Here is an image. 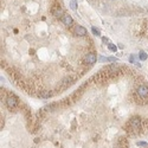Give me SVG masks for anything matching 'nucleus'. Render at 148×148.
<instances>
[{"label": "nucleus", "instance_id": "nucleus-3", "mask_svg": "<svg viewBox=\"0 0 148 148\" xmlns=\"http://www.w3.org/2000/svg\"><path fill=\"white\" fill-rule=\"evenodd\" d=\"M96 59H97V57H96L95 52H90V53H88V55H85V57H84V64L92 65L96 63Z\"/></svg>", "mask_w": 148, "mask_h": 148}, {"label": "nucleus", "instance_id": "nucleus-6", "mask_svg": "<svg viewBox=\"0 0 148 148\" xmlns=\"http://www.w3.org/2000/svg\"><path fill=\"white\" fill-rule=\"evenodd\" d=\"M62 21H63V24L66 25V26H70L71 24L74 23V20H72L70 14H64V16L62 17Z\"/></svg>", "mask_w": 148, "mask_h": 148}, {"label": "nucleus", "instance_id": "nucleus-11", "mask_svg": "<svg viewBox=\"0 0 148 148\" xmlns=\"http://www.w3.org/2000/svg\"><path fill=\"white\" fill-rule=\"evenodd\" d=\"M108 47H109V50H111L112 52H116V46H115V45H112V44H108Z\"/></svg>", "mask_w": 148, "mask_h": 148}, {"label": "nucleus", "instance_id": "nucleus-7", "mask_svg": "<svg viewBox=\"0 0 148 148\" xmlns=\"http://www.w3.org/2000/svg\"><path fill=\"white\" fill-rule=\"evenodd\" d=\"M139 57H140V59H141V60H146V59H147V53L143 52V51H141V52H140V55H139Z\"/></svg>", "mask_w": 148, "mask_h": 148}, {"label": "nucleus", "instance_id": "nucleus-4", "mask_svg": "<svg viewBox=\"0 0 148 148\" xmlns=\"http://www.w3.org/2000/svg\"><path fill=\"white\" fill-rule=\"evenodd\" d=\"M75 35H77V36H79V37H84V36H87V30L84 29L83 26H81V25H76L75 26Z\"/></svg>", "mask_w": 148, "mask_h": 148}, {"label": "nucleus", "instance_id": "nucleus-9", "mask_svg": "<svg viewBox=\"0 0 148 148\" xmlns=\"http://www.w3.org/2000/svg\"><path fill=\"white\" fill-rule=\"evenodd\" d=\"M70 7L72 8V10H76V7H77V2H76V0H71V2H70Z\"/></svg>", "mask_w": 148, "mask_h": 148}, {"label": "nucleus", "instance_id": "nucleus-5", "mask_svg": "<svg viewBox=\"0 0 148 148\" xmlns=\"http://www.w3.org/2000/svg\"><path fill=\"white\" fill-rule=\"evenodd\" d=\"M52 16H55L56 18H59V17H63L64 16V13H63V10H62V7L58 5H56L55 7L52 8Z\"/></svg>", "mask_w": 148, "mask_h": 148}, {"label": "nucleus", "instance_id": "nucleus-13", "mask_svg": "<svg viewBox=\"0 0 148 148\" xmlns=\"http://www.w3.org/2000/svg\"><path fill=\"white\" fill-rule=\"evenodd\" d=\"M102 41H103V43H108V38H106V37L102 38Z\"/></svg>", "mask_w": 148, "mask_h": 148}, {"label": "nucleus", "instance_id": "nucleus-10", "mask_svg": "<svg viewBox=\"0 0 148 148\" xmlns=\"http://www.w3.org/2000/svg\"><path fill=\"white\" fill-rule=\"evenodd\" d=\"M130 63H136V64L139 65V63H137V59H136V57L134 56V55H131V56H130Z\"/></svg>", "mask_w": 148, "mask_h": 148}, {"label": "nucleus", "instance_id": "nucleus-2", "mask_svg": "<svg viewBox=\"0 0 148 148\" xmlns=\"http://www.w3.org/2000/svg\"><path fill=\"white\" fill-rule=\"evenodd\" d=\"M136 92L140 95L146 102H148V85L146 84V83L140 84V85L136 88Z\"/></svg>", "mask_w": 148, "mask_h": 148}, {"label": "nucleus", "instance_id": "nucleus-8", "mask_svg": "<svg viewBox=\"0 0 148 148\" xmlns=\"http://www.w3.org/2000/svg\"><path fill=\"white\" fill-rule=\"evenodd\" d=\"M136 145H137V146H139V147H143V148H147V147H148V145H147V143H146V142H143V141H140V142H137V143H136Z\"/></svg>", "mask_w": 148, "mask_h": 148}, {"label": "nucleus", "instance_id": "nucleus-12", "mask_svg": "<svg viewBox=\"0 0 148 148\" xmlns=\"http://www.w3.org/2000/svg\"><path fill=\"white\" fill-rule=\"evenodd\" d=\"M91 31H92V33H94L95 36H100V30H97L96 27H92Z\"/></svg>", "mask_w": 148, "mask_h": 148}, {"label": "nucleus", "instance_id": "nucleus-1", "mask_svg": "<svg viewBox=\"0 0 148 148\" xmlns=\"http://www.w3.org/2000/svg\"><path fill=\"white\" fill-rule=\"evenodd\" d=\"M5 102H6V106L8 109H17L19 107V98L14 94H10L7 97L5 98Z\"/></svg>", "mask_w": 148, "mask_h": 148}]
</instances>
